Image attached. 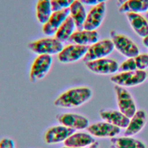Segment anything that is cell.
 I'll use <instances>...</instances> for the list:
<instances>
[{
	"label": "cell",
	"instance_id": "obj_1",
	"mask_svg": "<svg viewBox=\"0 0 148 148\" xmlns=\"http://www.w3.org/2000/svg\"><path fill=\"white\" fill-rule=\"evenodd\" d=\"M92 96V91L88 87H72L60 94L54 100V105L63 109L76 108L88 102Z\"/></svg>",
	"mask_w": 148,
	"mask_h": 148
},
{
	"label": "cell",
	"instance_id": "obj_2",
	"mask_svg": "<svg viewBox=\"0 0 148 148\" xmlns=\"http://www.w3.org/2000/svg\"><path fill=\"white\" fill-rule=\"evenodd\" d=\"M29 49L38 55L58 54L64 48L62 42L56 38H44L33 41L28 45Z\"/></svg>",
	"mask_w": 148,
	"mask_h": 148
},
{
	"label": "cell",
	"instance_id": "obj_3",
	"mask_svg": "<svg viewBox=\"0 0 148 148\" xmlns=\"http://www.w3.org/2000/svg\"><path fill=\"white\" fill-rule=\"evenodd\" d=\"M147 77L145 71L135 70L120 72L110 77V81L115 85L123 87H134L143 83Z\"/></svg>",
	"mask_w": 148,
	"mask_h": 148
},
{
	"label": "cell",
	"instance_id": "obj_4",
	"mask_svg": "<svg viewBox=\"0 0 148 148\" xmlns=\"http://www.w3.org/2000/svg\"><path fill=\"white\" fill-rule=\"evenodd\" d=\"M112 41L114 48L127 58H133L139 54V49L130 38L115 31L110 32Z\"/></svg>",
	"mask_w": 148,
	"mask_h": 148
},
{
	"label": "cell",
	"instance_id": "obj_5",
	"mask_svg": "<svg viewBox=\"0 0 148 148\" xmlns=\"http://www.w3.org/2000/svg\"><path fill=\"white\" fill-rule=\"evenodd\" d=\"M53 63L51 56L38 55L32 63L29 71V80L35 83L43 79L50 71Z\"/></svg>",
	"mask_w": 148,
	"mask_h": 148
},
{
	"label": "cell",
	"instance_id": "obj_6",
	"mask_svg": "<svg viewBox=\"0 0 148 148\" xmlns=\"http://www.w3.org/2000/svg\"><path fill=\"white\" fill-rule=\"evenodd\" d=\"M114 90L119 110L126 116L131 118L137 110L132 96L125 87L114 85Z\"/></svg>",
	"mask_w": 148,
	"mask_h": 148
},
{
	"label": "cell",
	"instance_id": "obj_7",
	"mask_svg": "<svg viewBox=\"0 0 148 148\" xmlns=\"http://www.w3.org/2000/svg\"><path fill=\"white\" fill-rule=\"evenodd\" d=\"M114 49V47L112 40L106 39L98 40L88 46L87 51L83 60L84 62H86L106 58L113 52Z\"/></svg>",
	"mask_w": 148,
	"mask_h": 148
},
{
	"label": "cell",
	"instance_id": "obj_8",
	"mask_svg": "<svg viewBox=\"0 0 148 148\" xmlns=\"http://www.w3.org/2000/svg\"><path fill=\"white\" fill-rule=\"evenodd\" d=\"M88 47V46L73 43L67 45L58 54V60L62 64L76 62L84 58Z\"/></svg>",
	"mask_w": 148,
	"mask_h": 148
},
{
	"label": "cell",
	"instance_id": "obj_9",
	"mask_svg": "<svg viewBox=\"0 0 148 148\" xmlns=\"http://www.w3.org/2000/svg\"><path fill=\"white\" fill-rule=\"evenodd\" d=\"M86 68L91 72L98 75L115 73L119 68L118 62L113 59L103 58L85 62Z\"/></svg>",
	"mask_w": 148,
	"mask_h": 148
},
{
	"label": "cell",
	"instance_id": "obj_10",
	"mask_svg": "<svg viewBox=\"0 0 148 148\" xmlns=\"http://www.w3.org/2000/svg\"><path fill=\"white\" fill-rule=\"evenodd\" d=\"M57 121L69 128L76 130L87 129L90 125L88 119L84 116L74 113H64L57 116Z\"/></svg>",
	"mask_w": 148,
	"mask_h": 148
},
{
	"label": "cell",
	"instance_id": "obj_11",
	"mask_svg": "<svg viewBox=\"0 0 148 148\" xmlns=\"http://www.w3.org/2000/svg\"><path fill=\"white\" fill-rule=\"evenodd\" d=\"M87 131L94 137L111 139L120 132V128L108 122L101 121L90 124Z\"/></svg>",
	"mask_w": 148,
	"mask_h": 148
},
{
	"label": "cell",
	"instance_id": "obj_12",
	"mask_svg": "<svg viewBox=\"0 0 148 148\" xmlns=\"http://www.w3.org/2000/svg\"><path fill=\"white\" fill-rule=\"evenodd\" d=\"M69 16V8L53 12L48 20L43 24V34L48 36L55 35L58 29Z\"/></svg>",
	"mask_w": 148,
	"mask_h": 148
},
{
	"label": "cell",
	"instance_id": "obj_13",
	"mask_svg": "<svg viewBox=\"0 0 148 148\" xmlns=\"http://www.w3.org/2000/svg\"><path fill=\"white\" fill-rule=\"evenodd\" d=\"M74 132L75 130L60 124L49 128L45 133L44 140L48 145H55L64 141Z\"/></svg>",
	"mask_w": 148,
	"mask_h": 148
},
{
	"label": "cell",
	"instance_id": "obj_14",
	"mask_svg": "<svg viewBox=\"0 0 148 148\" xmlns=\"http://www.w3.org/2000/svg\"><path fill=\"white\" fill-rule=\"evenodd\" d=\"M105 12V3L94 6L87 14L83 29L89 31H95L102 23Z\"/></svg>",
	"mask_w": 148,
	"mask_h": 148
},
{
	"label": "cell",
	"instance_id": "obj_15",
	"mask_svg": "<svg viewBox=\"0 0 148 148\" xmlns=\"http://www.w3.org/2000/svg\"><path fill=\"white\" fill-rule=\"evenodd\" d=\"M147 113L143 109H139L130 118V121L124 132V136H132L139 133L145 126L147 121Z\"/></svg>",
	"mask_w": 148,
	"mask_h": 148
},
{
	"label": "cell",
	"instance_id": "obj_16",
	"mask_svg": "<svg viewBox=\"0 0 148 148\" xmlns=\"http://www.w3.org/2000/svg\"><path fill=\"white\" fill-rule=\"evenodd\" d=\"M101 118L119 128H125L130 121V118L121 112L119 110H103L99 112Z\"/></svg>",
	"mask_w": 148,
	"mask_h": 148
},
{
	"label": "cell",
	"instance_id": "obj_17",
	"mask_svg": "<svg viewBox=\"0 0 148 148\" xmlns=\"http://www.w3.org/2000/svg\"><path fill=\"white\" fill-rule=\"evenodd\" d=\"M99 35L97 31L86 29L75 31L69 39V41L76 45L90 46L98 41Z\"/></svg>",
	"mask_w": 148,
	"mask_h": 148
},
{
	"label": "cell",
	"instance_id": "obj_18",
	"mask_svg": "<svg viewBox=\"0 0 148 148\" xmlns=\"http://www.w3.org/2000/svg\"><path fill=\"white\" fill-rule=\"evenodd\" d=\"M95 140L88 132H74L64 142V146L86 148L90 146Z\"/></svg>",
	"mask_w": 148,
	"mask_h": 148
},
{
	"label": "cell",
	"instance_id": "obj_19",
	"mask_svg": "<svg viewBox=\"0 0 148 148\" xmlns=\"http://www.w3.org/2000/svg\"><path fill=\"white\" fill-rule=\"evenodd\" d=\"M127 18L135 32L143 39L148 35V21L140 14L128 13Z\"/></svg>",
	"mask_w": 148,
	"mask_h": 148
},
{
	"label": "cell",
	"instance_id": "obj_20",
	"mask_svg": "<svg viewBox=\"0 0 148 148\" xmlns=\"http://www.w3.org/2000/svg\"><path fill=\"white\" fill-rule=\"evenodd\" d=\"M87 14L84 5L80 0L75 1L69 8V16L75 22L77 30L83 29Z\"/></svg>",
	"mask_w": 148,
	"mask_h": 148
},
{
	"label": "cell",
	"instance_id": "obj_21",
	"mask_svg": "<svg viewBox=\"0 0 148 148\" xmlns=\"http://www.w3.org/2000/svg\"><path fill=\"white\" fill-rule=\"evenodd\" d=\"M122 13H134L140 14L148 11V0H128L119 8Z\"/></svg>",
	"mask_w": 148,
	"mask_h": 148
},
{
	"label": "cell",
	"instance_id": "obj_22",
	"mask_svg": "<svg viewBox=\"0 0 148 148\" xmlns=\"http://www.w3.org/2000/svg\"><path fill=\"white\" fill-rule=\"evenodd\" d=\"M76 25L72 17L69 16L62 25L58 29L55 34V38L61 42L69 40L71 35L75 32Z\"/></svg>",
	"mask_w": 148,
	"mask_h": 148
},
{
	"label": "cell",
	"instance_id": "obj_23",
	"mask_svg": "<svg viewBox=\"0 0 148 148\" xmlns=\"http://www.w3.org/2000/svg\"><path fill=\"white\" fill-rule=\"evenodd\" d=\"M52 13L51 0H38L36 5V16L40 24H44Z\"/></svg>",
	"mask_w": 148,
	"mask_h": 148
},
{
	"label": "cell",
	"instance_id": "obj_24",
	"mask_svg": "<svg viewBox=\"0 0 148 148\" xmlns=\"http://www.w3.org/2000/svg\"><path fill=\"white\" fill-rule=\"evenodd\" d=\"M110 141L116 148H146L143 142L132 136L114 137L111 138Z\"/></svg>",
	"mask_w": 148,
	"mask_h": 148
},
{
	"label": "cell",
	"instance_id": "obj_25",
	"mask_svg": "<svg viewBox=\"0 0 148 148\" xmlns=\"http://www.w3.org/2000/svg\"><path fill=\"white\" fill-rule=\"evenodd\" d=\"M76 0H51L53 12L69 8Z\"/></svg>",
	"mask_w": 148,
	"mask_h": 148
},
{
	"label": "cell",
	"instance_id": "obj_26",
	"mask_svg": "<svg viewBox=\"0 0 148 148\" xmlns=\"http://www.w3.org/2000/svg\"><path fill=\"white\" fill-rule=\"evenodd\" d=\"M134 58L138 70L145 71L148 68V54H139Z\"/></svg>",
	"mask_w": 148,
	"mask_h": 148
},
{
	"label": "cell",
	"instance_id": "obj_27",
	"mask_svg": "<svg viewBox=\"0 0 148 148\" xmlns=\"http://www.w3.org/2000/svg\"><path fill=\"white\" fill-rule=\"evenodd\" d=\"M119 70L120 72H127L138 70L136 66L135 60L133 58H128L123 61L120 66H119Z\"/></svg>",
	"mask_w": 148,
	"mask_h": 148
},
{
	"label": "cell",
	"instance_id": "obj_28",
	"mask_svg": "<svg viewBox=\"0 0 148 148\" xmlns=\"http://www.w3.org/2000/svg\"><path fill=\"white\" fill-rule=\"evenodd\" d=\"M0 148H16L14 142L10 138H3L0 140Z\"/></svg>",
	"mask_w": 148,
	"mask_h": 148
},
{
	"label": "cell",
	"instance_id": "obj_29",
	"mask_svg": "<svg viewBox=\"0 0 148 148\" xmlns=\"http://www.w3.org/2000/svg\"><path fill=\"white\" fill-rule=\"evenodd\" d=\"M80 1L84 5L94 6L102 3H105V2L107 1L108 0H80Z\"/></svg>",
	"mask_w": 148,
	"mask_h": 148
},
{
	"label": "cell",
	"instance_id": "obj_30",
	"mask_svg": "<svg viewBox=\"0 0 148 148\" xmlns=\"http://www.w3.org/2000/svg\"><path fill=\"white\" fill-rule=\"evenodd\" d=\"M88 148H99V143H98V142L95 141L94 143H93L92 145H91L90 146H88Z\"/></svg>",
	"mask_w": 148,
	"mask_h": 148
},
{
	"label": "cell",
	"instance_id": "obj_31",
	"mask_svg": "<svg viewBox=\"0 0 148 148\" xmlns=\"http://www.w3.org/2000/svg\"><path fill=\"white\" fill-rule=\"evenodd\" d=\"M143 43L146 47H148V35L143 39Z\"/></svg>",
	"mask_w": 148,
	"mask_h": 148
},
{
	"label": "cell",
	"instance_id": "obj_32",
	"mask_svg": "<svg viewBox=\"0 0 148 148\" xmlns=\"http://www.w3.org/2000/svg\"><path fill=\"white\" fill-rule=\"evenodd\" d=\"M127 1H128V0H117V2L118 5H119V6H120L121 5H122V4L124 3V2H127Z\"/></svg>",
	"mask_w": 148,
	"mask_h": 148
},
{
	"label": "cell",
	"instance_id": "obj_33",
	"mask_svg": "<svg viewBox=\"0 0 148 148\" xmlns=\"http://www.w3.org/2000/svg\"><path fill=\"white\" fill-rule=\"evenodd\" d=\"M60 148H75V147H69V146H64L63 147H61Z\"/></svg>",
	"mask_w": 148,
	"mask_h": 148
},
{
	"label": "cell",
	"instance_id": "obj_34",
	"mask_svg": "<svg viewBox=\"0 0 148 148\" xmlns=\"http://www.w3.org/2000/svg\"><path fill=\"white\" fill-rule=\"evenodd\" d=\"M110 148H116V146H114L113 145H112Z\"/></svg>",
	"mask_w": 148,
	"mask_h": 148
},
{
	"label": "cell",
	"instance_id": "obj_35",
	"mask_svg": "<svg viewBox=\"0 0 148 148\" xmlns=\"http://www.w3.org/2000/svg\"><path fill=\"white\" fill-rule=\"evenodd\" d=\"M146 17L147 18H148V11L147 12V13H146Z\"/></svg>",
	"mask_w": 148,
	"mask_h": 148
}]
</instances>
